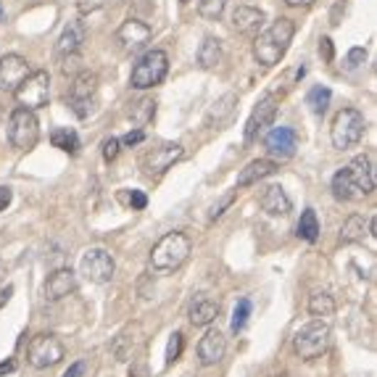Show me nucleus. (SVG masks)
Listing matches in <instances>:
<instances>
[{"mask_svg": "<svg viewBox=\"0 0 377 377\" xmlns=\"http://www.w3.org/2000/svg\"><path fill=\"white\" fill-rule=\"evenodd\" d=\"M293 35L295 24L290 18L280 16L277 21H272V27L258 32V37L253 40V58L261 66H277L285 58L288 48L293 43Z\"/></svg>", "mask_w": 377, "mask_h": 377, "instance_id": "obj_1", "label": "nucleus"}, {"mask_svg": "<svg viewBox=\"0 0 377 377\" xmlns=\"http://www.w3.org/2000/svg\"><path fill=\"white\" fill-rule=\"evenodd\" d=\"M193 243L185 232H166L151 251V267L156 272H175L187 261Z\"/></svg>", "mask_w": 377, "mask_h": 377, "instance_id": "obj_2", "label": "nucleus"}, {"mask_svg": "<svg viewBox=\"0 0 377 377\" xmlns=\"http://www.w3.org/2000/svg\"><path fill=\"white\" fill-rule=\"evenodd\" d=\"M166 72H169V55L164 50H148V53L140 55V61L132 66V74H129V84L135 90H151L156 84L164 82Z\"/></svg>", "mask_w": 377, "mask_h": 377, "instance_id": "obj_3", "label": "nucleus"}, {"mask_svg": "<svg viewBox=\"0 0 377 377\" xmlns=\"http://www.w3.org/2000/svg\"><path fill=\"white\" fill-rule=\"evenodd\" d=\"M364 127H367V121H364V114L356 109H341L335 114V119H332V127H330V140H332V148H338V151H349L364 138Z\"/></svg>", "mask_w": 377, "mask_h": 377, "instance_id": "obj_4", "label": "nucleus"}, {"mask_svg": "<svg viewBox=\"0 0 377 377\" xmlns=\"http://www.w3.org/2000/svg\"><path fill=\"white\" fill-rule=\"evenodd\" d=\"M330 324L322 322V319H312V322H306L301 330L295 332L293 349L301 359H317V356H322L324 351L330 349Z\"/></svg>", "mask_w": 377, "mask_h": 377, "instance_id": "obj_5", "label": "nucleus"}, {"mask_svg": "<svg viewBox=\"0 0 377 377\" xmlns=\"http://www.w3.org/2000/svg\"><path fill=\"white\" fill-rule=\"evenodd\" d=\"M64 356H66L64 343H61V338L53 335V332H40V335H35L27 346V361L35 369L55 367V364L64 361Z\"/></svg>", "mask_w": 377, "mask_h": 377, "instance_id": "obj_6", "label": "nucleus"}, {"mask_svg": "<svg viewBox=\"0 0 377 377\" xmlns=\"http://www.w3.org/2000/svg\"><path fill=\"white\" fill-rule=\"evenodd\" d=\"M9 140L11 146L18 148V151H29V148L37 146V140H40V121H37L35 111L24 109V106H16V109L11 111Z\"/></svg>", "mask_w": 377, "mask_h": 377, "instance_id": "obj_7", "label": "nucleus"}, {"mask_svg": "<svg viewBox=\"0 0 377 377\" xmlns=\"http://www.w3.org/2000/svg\"><path fill=\"white\" fill-rule=\"evenodd\" d=\"M95 92H98V77L92 72H80L69 87V109L77 119H87L92 106H95Z\"/></svg>", "mask_w": 377, "mask_h": 377, "instance_id": "obj_8", "label": "nucleus"}, {"mask_svg": "<svg viewBox=\"0 0 377 377\" xmlns=\"http://www.w3.org/2000/svg\"><path fill=\"white\" fill-rule=\"evenodd\" d=\"M280 101H283V92H275V90L264 92V95L258 98V103L253 106V111H251L248 121H246V143H253V140L275 121Z\"/></svg>", "mask_w": 377, "mask_h": 377, "instance_id": "obj_9", "label": "nucleus"}, {"mask_svg": "<svg viewBox=\"0 0 377 377\" xmlns=\"http://www.w3.org/2000/svg\"><path fill=\"white\" fill-rule=\"evenodd\" d=\"M13 95H16L18 106H24L29 111L48 106V98H50V77H48V72H32L13 90Z\"/></svg>", "mask_w": 377, "mask_h": 377, "instance_id": "obj_10", "label": "nucleus"}, {"mask_svg": "<svg viewBox=\"0 0 377 377\" xmlns=\"http://www.w3.org/2000/svg\"><path fill=\"white\" fill-rule=\"evenodd\" d=\"M182 156H185V148L180 143H161V146L151 148L146 156H143V172L148 177H161L177 161H182Z\"/></svg>", "mask_w": 377, "mask_h": 377, "instance_id": "obj_11", "label": "nucleus"}, {"mask_svg": "<svg viewBox=\"0 0 377 377\" xmlns=\"http://www.w3.org/2000/svg\"><path fill=\"white\" fill-rule=\"evenodd\" d=\"M80 272H82L90 283L95 285H103V283H109L114 272H116V264H114V258L106 248H90L82 253V261H80Z\"/></svg>", "mask_w": 377, "mask_h": 377, "instance_id": "obj_12", "label": "nucleus"}, {"mask_svg": "<svg viewBox=\"0 0 377 377\" xmlns=\"http://www.w3.org/2000/svg\"><path fill=\"white\" fill-rule=\"evenodd\" d=\"M29 74H32V69H29V61L24 55L6 53L0 58V90L13 92L18 84L27 80Z\"/></svg>", "mask_w": 377, "mask_h": 377, "instance_id": "obj_13", "label": "nucleus"}, {"mask_svg": "<svg viewBox=\"0 0 377 377\" xmlns=\"http://www.w3.org/2000/svg\"><path fill=\"white\" fill-rule=\"evenodd\" d=\"M151 37H153V29L148 27L146 21H140V18H127L119 27V32H116V40H119L127 53H135L140 48H146L151 43Z\"/></svg>", "mask_w": 377, "mask_h": 377, "instance_id": "obj_14", "label": "nucleus"}, {"mask_svg": "<svg viewBox=\"0 0 377 377\" xmlns=\"http://www.w3.org/2000/svg\"><path fill=\"white\" fill-rule=\"evenodd\" d=\"M264 146H267V151L275 158L288 161V158H293L295 148H298V135H295V129H290V127H275L267 138H264Z\"/></svg>", "mask_w": 377, "mask_h": 377, "instance_id": "obj_15", "label": "nucleus"}, {"mask_svg": "<svg viewBox=\"0 0 377 377\" xmlns=\"http://www.w3.org/2000/svg\"><path fill=\"white\" fill-rule=\"evenodd\" d=\"M224 351H227V338L222 335V330L212 327V330H206V335L198 343V361L203 367H214L224 359Z\"/></svg>", "mask_w": 377, "mask_h": 377, "instance_id": "obj_16", "label": "nucleus"}, {"mask_svg": "<svg viewBox=\"0 0 377 377\" xmlns=\"http://www.w3.org/2000/svg\"><path fill=\"white\" fill-rule=\"evenodd\" d=\"M84 40H87V27H84V21H72V24L61 32L58 43H55V55H58V61L66 58V55H82Z\"/></svg>", "mask_w": 377, "mask_h": 377, "instance_id": "obj_17", "label": "nucleus"}, {"mask_svg": "<svg viewBox=\"0 0 377 377\" xmlns=\"http://www.w3.org/2000/svg\"><path fill=\"white\" fill-rule=\"evenodd\" d=\"M235 111H238V95L235 92H224L222 98H217L212 103V109L206 111V127L222 129L235 116Z\"/></svg>", "mask_w": 377, "mask_h": 377, "instance_id": "obj_18", "label": "nucleus"}, {"mask_svg": "<svg viewBox=\"0 0 377 377\" xmlns=\"http://www.w3.org/2000/svg\"><path fill=\"white\" fill-rule=\"evenodd\" d=\"M346 169H349L351 180H354V185L359 187L361 195H369L372 190H375L377 177H375V164H372V158L369 156H356Z\"/></svg>", "mask_w": 377, "mask_h": 377, "instance_id": "obj_19", "label": "nucleus"}, {"mask_svg": "<svg viewBox=\"0 0 377 377\" xmlns=\"http://www.w3.org/2000/svg\"><path fill=\"white\" fill-rule=\"evenodd\" d=\"M77 290V275L69 267L55 269L53 275L45 280V298L48 301H61L69 293Z\"/></svg>", "mask_w": 377, "mask_h": 377, "instance_id": "obj_20", "label": "nucleus"}, {"mask_svg": "<svg viewBox=\"0 0 377 377\" xmlns=\"http://www.w3.org/2000/svg\"><path fill=\"white\" fill-rule=\"evenodd\" d=\"M264 24V11L253 9V6H238L232 11V27L240 35H256Z\"/></svg>", "mask_w": 377, "mask_h": 377, "instance_id": "obj_21", "label": "nucleus"}, {"mask_svg": "<svg viewBox=\"0 0 377 377\" xmlns=\"http://www.w3.org/2000/svg\"><path fill=\"white\" fill-rule=\"evenodd\" d=\"M258 206H261L269 217H285V214H290V209H293V203H290L288 193L280 185L267 187V190L261 193V198H258Z\"/></svg>", "mask_w": 377, "mask_h": 377, "instance_id": "obj_22", "label": "nucleus"}, {"mask_svg": "<svg viewBox=\"0 0 377 377\" xmlns=\"http://www.w3.org/2000/svg\"><path fill=\"white\" fill-rule=\"evenodd\" d=\"M277 169V161L272 158H256V161H251L246 169H240L238 175V187H248V185H256L258 180H264V177L275 175Z\"/></svg>", "mask_w": 377, "mask_h": 377, "instance_id": "obj_23", "label": "nucleus"}, {"mask_svg": "<svg viewBox=\"0 0 377 377\" xmlns=\"http://www.w3.org/2000/svg\"><path fill=\"white\" fill-rule=\"evenodd\" d=\"M217 314H219V304L212 301V298H206V295H198L190 304V309H187V317H190V322L195 327H209L217 319Z\"/></svg>", "mask_w": 377, "mask_h": 377, "instance_id": "obj_24", "label": "nucleus"}, {"mask_svg": "<svg viewBox=\"0 0 377 377\" xmlns=\"http://www.w3.org/2000/svg\"><path fill=\"white\" fill-rule=\"evenodd\" d=\"M332 195H335V201H359V198H364V195L359 193V187L354 185V180H351L346 166L338 169L335 177H332Z\"/></svg>", "mask_w": 377, "mask_h": 377, "instance_id": "obj_25", "label": "nucleus"}, {"mask_svg": "<svg viewBox=\"0 0 377 377\" xmlns=\"http://www.w3.org/2000/svg\"><path fill=\"white\" fill-rule=\"evenodd\" d=\"M222 58H224V53H222V43L217 40V37H203L201 48H198V66L201 69H206V72H212V69H217V66L222 64Z\"/></svg>", "mask_w": 377, "mask_h": 377, "instance_id": "obj_26", "label": "nucleus"}, {"mask_svg": "<svg viewBox=\"0 0 377 377\" xmlns=\"http://www.w3.org/2000/svg\"><path fill=\"white\" fill-rule=\"evenodd\" d=\"M369 219H364L361 214H351L349 219L343 222L341 227V243H359V240H364V230H367Z\"/></svg>", "mask_w": 377, "mask_h": 377, "instance_id": "obj_27", "label": "nucleus"}, {"mask_svg": "<svg viewBox=\"0 0 377 377\" xmlns=\"http://www.w3.org/2000/svg\"><path fill=\"white\" fill-rule=\"evenodd\" d=\"M298 238L306 240V243H317L319 240V219H317V212L314 209H306L298 219Z\"/></svg>", "mask_w": 377, "mask_h": 377, "instance_id": "obj_28", "label": "nucleus"}, {"mask_svg": "<svg viewBox=\"0 0 377 377\" xmlns=\"http://www.w3.org/2000/svg\"><path fill=\"white\" fill-rule=\"evenodd\" d=\"M50 143L58 151H66V153H77L80 151V135L69 127H58L50 132Z\"/></svg>", "mask_w": 377, "mask_h": 377, "instance_id": "obj_29", "label": "nucleus"}, {"mask_svg": "<svg viewBox=\"0 0 377 377\" xmlns=\"http://www.w3.org/2000/svg\"><path fill=\"white\" fill-rule=\"evenodd\" d=\"M309 314L314 319H324V317H332L335 314V298L330 293H314L309 298Z\"/></svg>", "mask_w": 377, "mask_h": 377, "instance_id": "obj_30", "label": "nucleus"}, {"mask_svg": "<svg viewBox=\"0 0 377 377\" xmlns=\"http://www.w3.org/2000/svg\"><path fill=\"white\" fill-rule=\"evenodd\" d=\"M330 90L327 87H322V84H317V87H312L309 90V95H306V106L312 109L314 116H324V111H327V106H330Z\"/></svg>", "mask_w": 377, "mask_h": 377, "instance_id": "obj_31", "label": "nucleus"}, {"mask_svg": "<svg viewBox=\"0 0 377 377\" xmlns=\"http://www.w3.org/2000/svg\"><path fill=\"white\" fill-rule=\"evenodd\" d=\"M129 116H132V119H135L140 127H143V124H148V121L156 116V103L151 101V98H143V101H138L135 106H132Z\"/></svg>", "mask_w": 377, "mask_h": 377, "instance_id": "obj_32", "label": "nucleus"}, {"mask_svg": "<svg viewBox=\"0 0 377 377\" xmlns=\"http://www.w3.org/2000/svg\"><path fill=\"white\" fill-rule=\"evenodd\" d=\"M227 9V0H198V13L206 21H217Z\"/></svg>", "mask_w": 377, "mask_h": 377, "instance_id": "obj_33", "label": "nucleus"}, {"mask_svg": "<svg viewBox=\"0 0 377 377\" xmlns=\"http://www.w3.org/2000/svg\"><path fill=\"white\" fill-rule=\"evenodd\" d=\"M248 317H251V301L248 298H240L238 306H235V312H232L230 330L232 332H243V327L248 324Z\"/></svg>", "mask_w": 377, "mask_h": 377, "instance_id": "obj_34", "label": "nucleus"}, {"mask_svg": "<svg viewBox=\"0 0 377 377\" xmlns=\"http://www.w3.org/2000/svg\"><path fill=\"white\" fill-rule=\"evenodd\" d=\"M182 332H172L169 335V346H166V367H172L177 359H180V354H182Z\"/></svg>", "mask_w": 377, "mask_h": 377, "instance_id": "obj_35", "label": "nucleus"}, {"mask_svg": "<svg viewBox=\"0 0 377 377\" xmlns=\"http://www.w3.org/2000/svg\"><path fill=\"white\" fill-rule=\"evenodd\" d=\"M364 61H367V50H364V48H351L349 55H346V64L343 66H346L349 72H356V69H361Z\"/></svg>", "mask_w": 377, "mask_h": 377, "instance_id": "obj_36", "label": "nucleus"}, {"mask_svg": "<svg viewBox=\"0 0 377 377\" xmlns=\"http://www.w3.org/2000/svg\"><path fill=\"white\" fill-rule=\"evenodd\" d=\"M119 146H121V140L116 138H106L103 140V146H101V153H103V161H116V156H119Z\"/></svg>", "mask_w": 377, "mask_h": 377, "instance_id": "obj_37", "label": "nucleus"}, {"mask_svg": "<svg viewBox=\"0 0 377 377\" xmlns=\"http://www.w3.org/2000/svg\"><path fill=\"white\" fill-rule=\"evenodd\" d=\"M235 201V193H227L224 195V198H219V201L214 203L212 206V212H209V219H217V217H222V214H224V209H227V206H230V203Z\"/></svg>", "mask_w": 377, "mask_h": 377, "instance_id": "obj_38", "label": "nucleus"}, {"mask_svg": "<svg viewBox=\"0 0 377 377\" xmlns=\"http://www.w3.org/2000/svg\"><path fill=\"white\" fill-rule=\"evenodd\" d=\"M143 140H146V132H143V129H132V132H127V135H124V140H121V143H124V146H138V143H143Z\"/></svg>", "mask_w": 377, "mask_h": 377, "instance_id": "obj_39", "label": "nucleus"}, {"mask_svg": "<svg viewBox=\"0 0 377 377\" xmlns=\"http://www.w3.org/2000/svg\"><path fill=\"white\" fill-rule=\"evenodd\" d=\"M319 55H322L324 61H332L335 50H332V40H330V37H322V40H319Z\"/></svg>", "mask_w": 377, "mask_h": 377, "instance_id": "obj_40", "label": "nucleus"}, {"mask_svg": "<svg viewBox=\"0 0 377 377\" xmlns=\"http://www.w3.org/2000/svg\"><path fill=\"white\" fill-rule=\"evenodd\" d=\"M129 203H132V209H146L148 198H146V193H140V190H132V193H129Z\"/></svg>", "mask_w": 377, "mask_h": 377, "instance_id": "obj_41", "label": "nucleus"}, {"mask_svg": "<svg viewBox=\"0 0 377 377\" xmlns=\"http://www.w3.org/2000/svg\"><path fill=\"white\" fill-rule=\"evenodd\" d=\"M84 369H87V364H84V361H74L72 367L66 369V372H64L61 377H82V375H84Z\"/></svg>", "mask_w": 377, "mask_h": 377, "instance_id": "obj_42", "label": "nucleus"}, {"mask_svg": "<svg viewBox=\"0 0 377 377\" xmlns=\"http://www.w3.org/2000/svg\"><path fill=\"white\" fill-rule=\"evenodd\" d=\"M11 198H13V193H11V187H6V185H0V212H6V209H9Z\"/></svg>", "mask_w": 377, "mask_h": 377, "instance_id": "obj_43", "label": "nucleus"}, {"mask_svg": "<svg viewBox=\"0 0 377 377\" xmlns=\"http://www.w3.org/2000/svg\"><path fill=\"white\" fill-rule=\"evenodd\" d=\"M11 372H16V361H13V359L0 361V377H3V375H11Z\"/></svg>", "mask_w": 377, "mask_h": 377, "instance_id": "obj_44", "label": "nucleus"}, {"mask_svg": "<svg viewBox=\"0 0 377 377\" xmlns=\"http://www.w3.org/2000/svg\"><path fill=\"white\" fill-rule=\"evenodd\" d=\"M290 9H309V6H314L317 0H285Z\"/></svg>", "mask_w": 377, "mask_h": 377, "instance_id": "obj_45", "label": "nucleus"}, {"mask_svg": "<svg viewBox=\"0 0 377 377\" xmlns=\"http://www.w3.org/2000/svg\"><path fill=\"white\" fill-rule=\"evenodd\" d=\"M11 293H13V288H11V285H6V288H3V290H0V306H3V304H6V301H9Z\"/></svg>", "mask_w": 377, "mask_h": 377, "instance_id": "obj_46", "label": "nucleus"}, {"mask_svg": "<svg viewBox=\"0 0 377 377\" xmlns=\"http://www.w3.org/2000/svg\"><path fill=\"white\" fill-rule=\"evenodd\" d=\"M272 377H290V375H288V372H283V375H272Z\"/></svg>", "mask_w": 377, "mask_h": 377, "instance_id": "obj_47", "label": "nucleus"}, {"mask_svg": "<svg viewBox=\"0 0 377 377\" xmlns=\"http://www.w3.org/2000/svg\"><path fill=\"white\" fill-rule=\"evenodd\" d=\"M0 21H3V6H0Z\"/></svg>", "mask_w": 377, "mask_h": 377, "instance_id": "obj_48", "label": "nucleus"}]
</instances>
